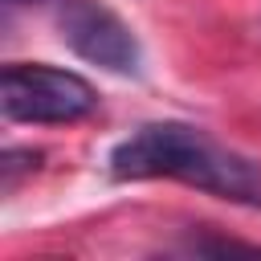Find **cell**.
<instances>
[{"label":"cell","instance_id":"6da1fadb","mask_svg":"<svg viewBox=\"0 0 261 261\" xmlns=\"http://www.w3.org/2000/svg\"><path fill=\"white\" fill-rule=\"evenodd\" d=\"M114 179H179L216 200L261 208V163L192 122H143L106 159Z\"/></svg>","mask_w":261,"mask_h":261},{"label":"cell","instance_id":"7a4b0ae2","mask_svg":"<svg viewBox=\"0 0 261 261\" xmlns=\"http://www.w3.org/2000/svg\"><path fill=\"white\" fill-rule=\"evenodd\" d=\"M94 106V86L73 69H57L45 61H12L0 73V110L12 122H77Z\"/></svg>","mask_w":261,"mask_h":261},{"label":"cell","instance_id":"3957f363","mask_svg":"<svg viewBox=\"0 0 261 261\" xmlns=\"http://www.w3.org/2000/svg\"><path fill=\"white\" fill-rule=\"evenodd\" d=\"M57 37L90 65L106 73H139L143 49L130 24L98 0H61L57 4Z\"/></svg>","mask_w":261,"mask_h":261},{"label":"cell","instance_id":"277c9868","mask_svg":"<svg viewBox=\"0 0 261 261\" xmlns=\"http://www.w3.org/2000/svg\"><path fill=\"white\" fill-rule=\"evenodd\" d=\"M37 163H41V151H16V147H8V151H4V163H0L4 192H12V188H16V175H20V171H33Z\"/></svg>","mask_w":261,"mask_h":261},{"label":"cell","instance_id":"5b68a950","mask_svg":"<svg viewBox=\"0 0 261 261\" xmlns=\"http://www.w3.org/2000/svg\"><path fill=\"white\" fill-rule=\"evenodd\" d=\"M184 249L188 253H261V245H249V241H204V237H192Z\"/></svg>","mask_w":261,"mask_h":261},{"label":"cell","instance_id":"8992f818","mask_svg":"<svg viewBox=\"0 0 261 261\" xmlns=\"http://www.w3.org/2000/svg\"><path fill=\"white\" fill-rule=\"evenodd\" d=\"M4 4H29V0H4Z\"/></svg>","mask_w":261,"mask_h":261}]
</instances>
